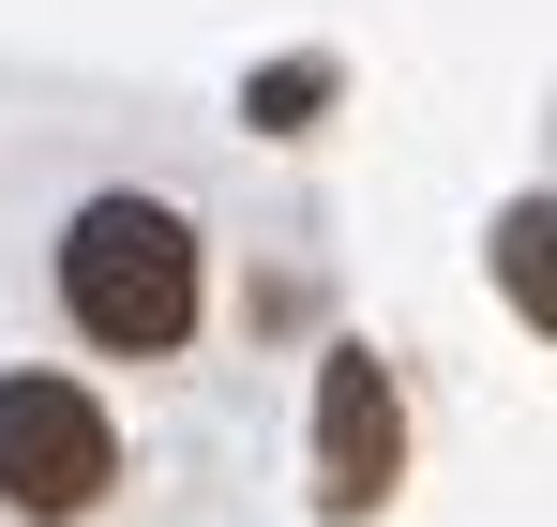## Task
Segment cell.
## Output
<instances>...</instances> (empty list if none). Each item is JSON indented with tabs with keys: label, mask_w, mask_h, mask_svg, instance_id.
<instances>
[{
	"label": "cell",
	"mask_w": 557,
	"mask_h": 527,
	"mask_svg": "<svg viewBox=\"0 0 557 527\" xmlns=\"http://www.w3.org/2000/svg\"><path fill=\"white\" fill-rule=\"evenodd\" d=\"M61 317H76L106 361H166L196 332V226L166 196H91V211L61 226Z\"/></svg>",
	"instance_id": "6da1fadb"
},
{
	"label": "cell",
	"mask_w": 557,
	"mask_h": 527,
	"mask_svg": "<svg viewBox=\"0 0 557 527\" xmlns=\"http://www.w3.org/2000/svg\"><path fill=\"white\" fill-rule=\"evenodd\" d=\"M106 482H121V422L76 377H0V513L76 527V513H106Z\"/></svg>",
	"instance_id": "7a4b0ae2"
},
{
	"label": "cell",
	"mask_w": 557,
	"mask_h": 527,
	"mask_svg": "<svg viewBox=\"0 0 557 527\" xmlns=\"http://www.w3.org/2000/svg\"><path fill=\"white\" fill-rule=\"evenodd\" d=\"M407 482V407H392V361L332 347L317 361V513H376Z\"/></svg>",
	"instance_id": "3957f363"
},
{
	"label": "cell",
	"mask_w": 557,
	"mask_h": 527,
	"mask_svg": "<svg viewBox=\"0 0 557 527\" xmlns=\"http://www.w3.org/2000/svg\"><path fill=\"white\" fill-rule=\"evenodd\" d=\"M242 106H257V121H272V136H301V121H317V106H332V61H272V76L242 90Z\"/></svg>",
	"instance_id": "277c9868"
},
{
	"label": "cell",
	"mask_w": 557,
	"mask_h": 527,
	"mask_svg": "<svg viewBox=\"0 0 557 527\" xmlns=\"http://www.w3.org/2000/svg\"><path fill=\"white\" fill-rule=\"evenodd\" d=\"M497 271H512V302L543 317V196H512V226H497Z\"/></svg>",
	"instance_id": "5b68a950"
}]
</instances>
